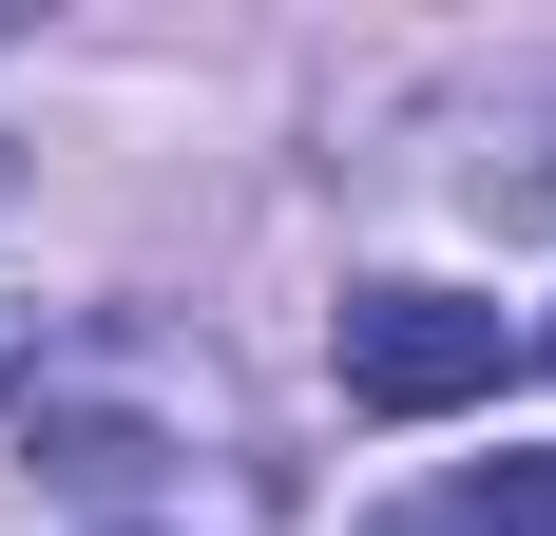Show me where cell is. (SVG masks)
<instances>
[{"mask_svg": "<svg viewBox=\"0 0 556 536\" xmlns=\"http://www.w3.org/2000/svg\"><path fill=\"white\" fill-rule=\"evenodd\" d=\"M327 365H345L365 422H442V403H500L518 345H500V307H460V288H345Z\"/></svg>", "mask_w": 556, "mask_h": 536, "instance_id": "6da1fadb", "label": "cell"}, {"mask_svg": "<svg viewBox=\"0 0 556 536\" xmlns=\"http://www.w3.org/2000/svg\"><path fill=\"white\" fill-rule=\"evenodd\" d=\"M365 536H556V460H480V480H442V498H384Z\"/></svg>", "mask_w": 556, "mask_h": 536, "instance_id": "7a4b0ae2", "label": "cell"}, {"mask_svg": "<svg viewBox=\"0 0 556 536\" xmlns=\"http://www.w3.org/2000/svg\"><path fill=\"white\" fill-rule=\"evenodd\" d=\"M20 383H39V307H0V403H20Z\"/></svg>", "mask_w": 556, "mask_h": 536, "instance_id": "3957f363", "label": "cell"}]
</instances>
